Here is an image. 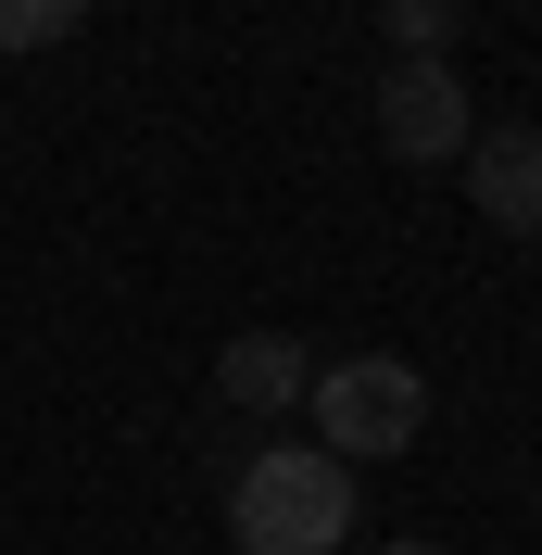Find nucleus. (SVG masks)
I'll return each instance as SVG.
<instances>
[{
    "label": "nucleus",
    "mask_w": 542,
    "mask_h": 555,
    "mask_svg": "<svg viewBox=\"0 0 542 555\" xmlns=\"http://www.w3.org/2000/svg\"><path fill=\"white\" fill-rule=\"evenodd\" d=\"M467 203L505 241H542V127H479L467 139Z\"/></svg>",
    "instance_id": "4"
},
{
    "label": "nucleus",
    "mask_w": 542,
    "mask_h": 555,
    "mask_svg": "<svg viewBox=\"0 0 542 555\" xmlns=\"http://www.w3.org/2000/svg\"><path fill=\"white\" fill-rule=\"evenodd\" d=\"M89 26V0H0V51H51Z\"/></svg>",
    "instance_id": "7"
},
{
    "label": "nucleus",
    "mask_w": 542,
    "mask_h": 555,
    "mask_svg": "<svg viewBox=\"0 0 542 555\" xmlns=\"http://www.w3.org/2000/svg\"><path fill=\"white\" fill-rule=\"evenodd\" d=\"M315 442L340 454V467H391V454L429 429V379H416L404 353H340V366H315Z\"/></svg>",
    "instance_id": "2"
},
{
    "label": "nucleus",
    "mask_w": 542,
    "mask_h": 555,
    "mask_svg": "<svg viewBox=\"0 0 542 555\" xmlns=\"http://www.w3.org/2000/svg\"><path fill=\"white\" fill-rule=\"evenodd\" d=\"M454 13H467V0H391V13H378V26H391V64H441Z\"/></svg>",
    "instance_id": "6"
},
{
    "label": "nucleus",
    "mask_w": 542,
    "mask_h": 555,
    "mask_svg": "<svg viewBox=\"0 0 542 555\" xmlns=\"http://www.w3.org/2000/svg\"><path fill=\"white\" fill-rule=\"evenodd\" d=\"M378 139H391V165H467L479 139V102L454 64H378Z\"/></svg>",
    "instance_id": "3"
},
{
    "label": "nucleus",
    "mask_w": 542,
    "mask_h": 555,
    "mask_svg": "<svg viewBox=\"0 0 542 555\" xmlns=\"http://www.w3.org/2000/svg\"><path fill=\"white\" fill-rule=\"evenodd\" d=\"M215 391H228V416H291L315 391V353L291 341V328H240V341L215 353Z\"/></svg>",
    "instance_id": "5"
},
{
    "label": "nucleus",
    "mask_w": 542,
    "mask_h": 555,
    "mask_svg": "<svg viewBox=\"0 0 542 555\" xmlns=\"http://www.w3.org/2000/svg\"><path fill=\"white\" fill-rule=\"evenodd\" d=\"M378 555H441V543H378Z\"/></svg>",
    "instance_id": "8"
},
{
    "label": "nucleus",
    "mask_w": 542,
    "mask_h": 555,
    "mask_svg": "<svg viewBox=\"0 0 542 555\" xmlns=\"http://www.w3.org/2000/svg\"><path fill=\"white\" fill-rule=\"evenodd\" d=\"M228 543L240 555H340L353 543V467L328 442H253L228 467Z\"/></svg>",
    "instance_id": "1"
}]
</instances>
